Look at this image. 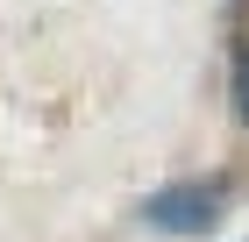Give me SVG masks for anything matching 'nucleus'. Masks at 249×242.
<instances>
[{"mask_svg": "<svg viewBox=\"0 0 249 242\" xmlns=\"http://www.w3.org/2000/svg\"><path fill=\"white\" fill-rule=\"evenodd\" d=\"M228 206V178H192V186H164L142 200V221L164 228V235H199V228L221 221Z\"/></svg>", "mask_w": 249, "mask_h": 242, "instance_id": "f257e3e1", "label": "nucleus"}, {"mask_svg": "<svg viewBox=\"0 0 249 242\" xmlns=\"http://www.w3.org/2000/svg\"><path fill=\"white\" fill-rule=\"evenodd\" d=\"M228 72H235V114L249 121V36H235V57H228Z\"/></svg>", "mask_w": 249, "mask_h": 242, "instance_id": "f03ea898", "label": "nucleus"}]
</instances>
